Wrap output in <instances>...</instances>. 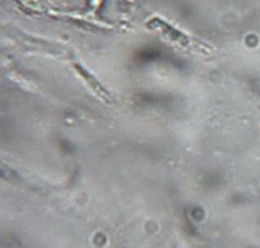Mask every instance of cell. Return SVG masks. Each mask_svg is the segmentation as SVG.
Returning a JSON list of instances; mask_svg holds the SVG:
<instances>
[{
    "instance_id": "cell-1",
    "label": "cell",
    "mask_w": 260,
    "mask_h": 248,
    "mask_svg": "<svg viewBox=\"0 0 260 248\" xmlns=\"http://www.w3.org/2000/svg\"><path fill=\"white\" fill-rule=\"evenodd\" d=\"M76 69H77L78 74H80L81 77L83 78V80L86 81V82H89L90 87H91L92 90H94L95 92H96L99 96H101L102 99H104V100H111L110 98V94H108V91H107L106 89H104L103 86L101 85V83L98 82L96 78L92 76V74H90L89 72H86L85 69L81 68V66H76Z\"/></svg>"
}]
</instances>
